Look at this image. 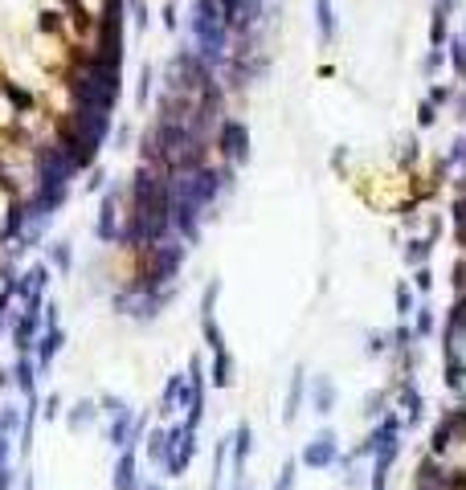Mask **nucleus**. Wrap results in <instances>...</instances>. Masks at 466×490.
Here are the masks:
<instances>
[{
  "mask_svg": "<svg viewBox=\"0 0 466 490\" xmlns=\"http://www.w3.org/2000/svg\"><path fill=\"white\" fill-rule=\"evenodd\" d=\"M168 188H164V180H156L143 168L139 172V184H135V225H131V241L139 245H156L160 237H164V229H168Z\"/></svg>",
  "mask_w": 466,
  "mask_h": 490,
  "instance_id": "1",
  "label": "nucleus"
},
{
  "mask_svg": "<svg viewBox=\"0 0 466 490\" xmlns=\"http://www.w3.org/2000/svg\"><path fill=\"white\" fill-rule=\"evenodd\" d=\"M102 135H107V114H99V111H78L66 123V131H62V143H58V147L70 156V163H74V168H86V163H94V151H99Z\"/></svg>",
  "mask_w": 466,
  "mask_h": 490,
  "instance_id": "2",
  "label": "nucleus"
},
{
  "mask_svg": "<svg viewBox=\"0 0 466 490\" xmlns=\"http://www.w3.org/2000/svg\"><path fill=\"white\" fill-rule=\"evenodd\" d=\"M78 98H82V111L107 114L111 102L119 98V65H107V62L90 58L82 65V74H78Z\"/></svg>",
  "mask_w": 466,
  "mask_h": 490,
  "instance_id": "3",
  "label": "nucleus"
},
{
  "mask_svg": "<svg viewBox=\"0 0 466 490\" xmlns=\"http://www.w3.org/2000/svg\"><path fill=\"white\" fill-rule=\"evenodd\" d=\"M193 33H197L205 58H217V53H221V45H225V21H221V4H217V0H197Z\"/></svg>",
  "mask_w": 466,
  "mask_h": 490,
  "instance_id": "4",
  "label": "nucleus"
},
{
  "mask_svg": "<svg viewBox=\"0 0 466 490\" xmlns=\"http://www.w3.org/2000/svg\"><path fill=\"white\" fill-rule=\"evenodd\" d=\"M193 454H197V429L188 425H172L168 429V462H164V478H184L188 466H193Z\"/></svg>",
  "mask_w": 466,
  "mask_h": 490,
  "instance_id": "5",
  "label": "nucleus"
},
{
  "mask_svg": "<svg viewBox=\"0 0 466 490\" xmlns=\"http://www.w3.org/2000/svg\"><path fill=\"white\" fill-rule=\"evenodd\" d=\"M335 462H340V441L332 429H319L299 454V466H307V470H332Z\"/></svg>",
  "mask_w": 466,
  "mask_h": 490,
  "instance_id": "6",
  "label": "nucleus"
},
{
  "mask_svg": "<svg viewBox=\"0 0 466 490\" xmlns=\"http://www.w3.org/2000/svg\"><path fill=\"white\" fill-rule=\"evenodd\" d=\"M180 245H156L151 249V270L143 278V290H160L164 282H172V274L180 270Z\"/></svg>",
  "mask_w": 466,
  "mask_h": 490,
  "instance_id": "7",
  "label": "nucleus"
},
{
  "mask_svg": "<svg viewBox=\"0 0 466 490\" xmlns=\"http://www.w3.org/2000/svg\"><path fill=\"white\" fill-rule=\"evenodd\" d=\"M99 413H107V417H111V429H107V441H111L115 450H127V445H131V425H135L131 408L123 405L119 396H107Z\"/></svg>",
  "mask_w": 466,
  "mask_h": 490,
  "instance_id": "8",
  "label": "nucleus"
},
{
  "mask_svg": "<svg viewBox=\"0 0 466 490\" xmlns=\"http://www.w3.org/2000/svg\"><path fill=\"white\" fill-rule=\"evenodd\" d=\"M111 490H139V454H135V445L119 450V462L111 470Z\"/></svg>",
  "mask_w": 466,
  "mask_h": 490,
  "instance_id": "9",
  "label": "nucleus"
},
{
  "mask_svg": "<svg viewBox=\"0 0 466 490\" xmlns=\"http://www.w3.org/2000/svg\"><path fill=\"white\" fill-rule=\"evenodd\" d=\"M250 450H254V433H250V425L242 421L229 437V462H233V478H237V482L246 478V457H250Z\"/></svg>",
  "mask_w": 466,
  "mask_h": 490,
  "instance_id": "10",
  "label": "nucleus"
},
{
  "mask_svg": "<svg viewBox=\"0 0 466 490\" xmlns=\"http://www.w3.org/2000/svg\"><path fill=\"white\" fill-rule=\"evenodd\" d=\"M37 327H41V307H25L17 327H13V343H17L21 356H29V347H33V339H37Z\"/></svg>",
  "mask_w": 466,
  "mask_h": 490,
  "instance_id": "11",
  "label": "nucleus"
},
{
  "mask_svg": "<svg viewBox=\"0 0 466 490\" xmlns=\"http://www.w3.org/2000/svg\"><path fill=\"white\" fill-rule=\"evenodd\" d=\"M62 343H66V335L58 331V327H45V335L37 339V372H50V364H53V356L62 352Z\"/></svg>",
  "mask_w": 466,
  "mask_h": 490,
  "instance_id": "12",
  "label": "nucleus"
},
{
  "mask_svg": "<svg viewBox=\"0 0 466 490\" xmlns=\"http://www.w3.org/2000/svg\"><path fill=\"white\" fill-rule=\"evenodd\" d=\"M188 401H193V392H188V376H168L164 384V413H180V408H188Z\"/></svg>",
  "mask_w": 466,
  "mask_h": 490,
  "instance_id": "13",
  "label": "nucleus"
},
{
  "mask_svg": "<svg viewBox=\"0 0 466 490\" xmlns=\"http://www.w3.org/2000/svg\"><path fill=\"white\" fill-rule=\"evenodd\" d=\"M303 392H307V372H303V368H295V376H291V388H286L283 425H295V417H299V408H303Z\"/></svg>",
  "mask_w": 466,
  "mask_h": 490,
  "instance_id": "14",
  "label": "nucleus"
},
{
  "mask_svg": "<svg viewBox=\"0 0 466 490\" xmlns=\"http://www.w3.org/2000/svg\"><path fill=\"white\" fill-rule=\"evenodd\" d=\"M311 408H315L319 417H327L335 408V384H332V376H315L311 380Z\"/></svg>",
  "mask_w": 466,
  "mask_h": 490,
  "instance_id": "15",
  "label": "nucleus"
},
{
  "mask_svg": "<svg viewBox=\"0 0 466 490\" xmlns=\"http://www.w3.org/2000/svg\"><path fill=\"white\" fill-rule=\"evenodd\" d=\"M246 143H250V139H246V127H242V123H225V127H221V147H225L229 160H246Z\"/></svg>",
  "mask_w": 466,
  "mask_h": 490,
  "instance_id": "16",
  "label": "nucleus"
},
{
  "mask_svg": "<svg viewBox=\"0 0 466 490\" xmlns=\"http://www.w3.org/2000/svg\"><path fill=\"white\" fill-rule=\"evenodd\" d=\"M33 376H37V364H33L29 356H21V359H17V368H13V384L21 388V396H25V401H37Z\"/></svg>",
  "mask_w": 466,
  "mask_h": 490,
  "instance_id": "17",
  "label": "nucleus"
},
{
  "mask_svg": "<svg viewBox=\"0 0 466 490\" xmlns=\"http://www.w3.org/2000/svg\"><path fill=\"white\" fill-rule=\"evenodd\" d=\"M94 421H99V405H94V401H78V405L66 413L70 433H82V429H90Z\"/></svg>",
  "mask_w": 466,
  "mask_h": 490,
  "instance_id": "18",
  "label": "nucleus"
},
{
  "mask_svg": "<svg viewBox=\"0 0 466 490\" xmlns=\"http://www.w3.org/2000/svg\"><path fill=\"white\" fill-rule=\"evenodd\" d=\"M213 384L217 388H229L233 384V356L229 352H213Z\"/></svg>",
  "mask_w": 466,
  "mask_h": 490,
  "instance_id": "19",
  "label": "nucleus"
},
{
  "mask_svg": "<svg viewBox=\"0 0 466 490\" xmlns=\"http://www.w3.org/2000/svg\"><path fill=\"white\" fill-rule=\"evenodd\" d=\"M148 462H156V466L168 462V429H151L148 433Z\"/></svg>",
  "mask_w": 466,
  "mask_h": 490,
  "instance_id": "20",
  "label": "nucleus"
},
{
  "mask_svg": "<svg viewBox=\"0 0 466 490\" xmlns=\"http://www.w3.org/2000/svg\"><path fill=\"white\" fill-rule=\"evenodd\" d=\"M401 408H405L409 425H413L417 417H421V396H417V388H413V384H405V388H401Z\"/></svg>",
  "mask_w": 466,
  "mask_h": 490,
  "instance_id": "21",
  "label": "nucleus"
},
{
  "mask_svg": "<svg viewBox=\"0 0 466 490\" xmlns=\"http://www.w3.org/2000/svg\"><path fill=\"white\" fill-rule=\"evenodd\" d=\"M295 482H299V457H286V466H283V474H278L274 490H295Z\"/></svg>",
  "mask_w": 466,
  "mask_h": 490,
  "instance_id": "22",
  "label": "nucleus"
},
{
  "mask_svg": "<svg viewBox=\"0 0 466 490\" xmlns=\"http://www.w3.org/2000/svg\"><path fill=\"white\" fill-rule=\"evenodd\" d=\"M17 429H21V408H0V433L13 437Z\"/></svg>",
  "mask_w": 466,
  "mask_h": 490,
  "instance_id": "23",
  "label": "nucleus"
},
{
  "mask_svg": "<svg viewBox=\"0 0 466 490\" xmlns=\"http://www.w3.org/2000/svg\"><path fill=\"white\" fill-rule=\"evenodd\" d=\"M340 482H344V490H364V486H368L364 470H356V466H348V470L340 474Z\"/></svg>",
  "mask_w": 466,
  "mask_h": 490,
  "instance_id": "24",
  "label": "nucleus"
},
{
  "mask_svg": "<svg viewBox=\"0 0 466 490\" xmlns=\"http://www.w3.org/2000/svg\"><path fill=\"white\" fill-rule=\"evenodd\" d=\"M205 339H209V347H213V352H225V339H221V327H217L213 315L205 319Z\"/></svg>",
  "mask_w": 466,
  "mask_h": 490,
  "instance_id": "25",
  "label": "nucleus"
},
{
  "mask_svg": "<svg viewBox=\"0 0 466 490\" xmlns=\"http://www.w3.org/2000/svg\"><path fill=\"white\" fill-rule=\"evenodd\" d=\"M364 417H376V421L384 417V392H368L364 396Z\"/></svg>",
  "mask_w": 466,
  "mask_h": 490,
  "instance_id": "26",
  "label": "nucleus"
},
{
  "mask_svg": "<svg viewBox=\"0 0 466 490\" xmlns=\"http://www.w3.org/2000/svg\"><path fill=\"white\" fill-rule=\"evenodd\" d=\"M221 21L225 25H242V0H221Z\"/></svg>",
  "mask_w": 466,
  "mask_h": 490,
  "instance_id": "27",
  "label": "nucleus"
},
{
  "mask_svg": "<svg viewBox=\"0 0 466 490\" xmlns=\"http://www.w3.org/2000/svg\"><path fill=\"white\" fill-rule=\"evenodd\" d=\"M41 417H45V421H58V417H62V396H58V392H50V401L41 405Z\"/></svg>",
  "mask_w": 466,
  "mask_h": 490,
  "instance_id": "28",
  "label": "nucleus"
},
{
  "mask_svg": "<svg viewBox=\"0 0 466 490\" xmlns=\"http://www.w3.org/2000/svg\"><path fill=\"white\" fill-rule=\"evenodd\" d=\"M319 29H323V37H332V9H327V0H319Z\"/></svg>",
  "mask_w": 466,
  "mask_h": 490,
  "instance_id": "29",
  "label": "nucleus"
},
{
  "mask_svg": "<svg viewBox=\"0 0 466 490\" xmlns=\"http://www.w3.org/2000/svg\"><path fill=\"white\" fill-rule=\"evenodd\" d=\"M413 310V298H409V286H397V315H409Z\"/></svg>",
  "mask_w": 466,
  "mask_h": 490,
  "instance_id": "30",
  "label": "nucleus"
},
{
  "mask_svg": "<svg viewBox=\"0 0 466 490\" xmlns=\"http://www.w3.org/2000/svg\"><path fill=\"white\" fill-rule=\"evenodd\" d=\"M384 352V335L381 331H368V356H381Z\"/></svg>",
  "mask_w": 466,
  "mask_h": 490,
  "instance_id": "31",
  "label": "nucleus"
},
{
  "mask_svg": "<svg viewBox=\"0 0 466 490\" xmlns=\"http://www.w3.org/2000/svg\"><path fill=\"white\" fill-rule=\"evenodd\" d=\"M17 486V474H13V466H0V490H13Z\"/></svg>",
  "mask_w": 466,
  "mask_h": 490,
  "instance_id": "32",
  "label": "nucleus"
},
{
  "mask_svg": "<svg viewBox=\"0 0 466 490\" xmlns=\"http://www.w3.org/2000/svg\"><path fill=\"white\" fill-rule=\"evenodd\" d=\"M9 454H13V437L0 433V466H9Z\"/></svg>",
  "mask_w": 466,
  "mask_h": 490,
  "instance_id": "33",
  "label": "nucleus"
},
{
  "mask_svg": "<svg viewBox=\"0 0 466 490\" xmlns=\"http://www.w3.org/2000/svg\"><path fill=\"white\" fill-rule=\"evenodd\" d=\"M426 254H430V245H426V241H413V249H409V261H426Z\"/></svg>",
  "mask_w": 466,
  "mask_h": 490,
  "instance_id": "34",
  "label": "nucleus"
},
{
  "mask_svg": "<svg viewBox=\"0 0 466 490\" xmlns=\"http://www.w3.org/2000/svg\"><path fill=\"white\" fill-rule=\"evenodd\" d=\"M430 327H433V315H430V310H421V315H417V331H421V335H430Z\"/></svg>",
  "mask_w": 466,
  "mask_h": 490,
  "instance_id": "35",
  "label": "nucleus"
},
{
  "mask_svg": "<svg viewBox=\"0 0 466 490\" xmlns=\"http://www.w3.org/2000/svg\"><path fill=\"white\" fill-rule=\"evenodd\" d=\"M53 261H58L62 270H66V266H70V249H66V245H58V249H53Z\"/></svg>",
  "mask_w": 466,
  "mask_h": 490,
  "instance_id": "36",
  "label": "nucleus"
},
{
  "mask_svg": "<svg viewBox=\"0 0 466 490\" xmlns=\"http://www.w3.org/2000/svg\"><path fill=\"white\" fill-rule=\"evenodd\" d=\"M21 490H37V482H33V474H29V470L21 474Z\"/></svg>",
  "mask_w": 466,
  "mask_h": 490,
  "instance_id": "37",
  "label": "nucleus"
},
{
  "mask_svg": "<svg viewBox=\"0 0 466 490\" xmlns=\"http://www.w3.org/2000/svg\"><path fill=\"white\" fill-rule=\"evenodd\" d=\"M139 490H164V486H160V482L151 478V482H139Z\"/></svg>",
  "mask_w": 466,
  "mask_h": 490,
  "instance_id": "38",
  "label": "nucleus"
}]
</instances>
